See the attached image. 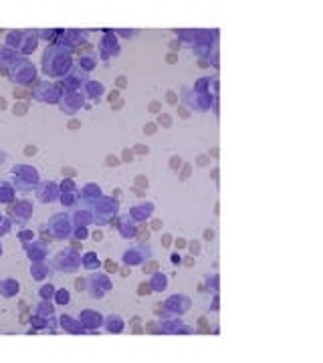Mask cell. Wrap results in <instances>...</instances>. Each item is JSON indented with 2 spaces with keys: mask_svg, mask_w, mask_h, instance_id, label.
<instances>
[{
  "mask_svg": "<svg viewBox=\"0 0 323 363\" xmlns=\"http://www.w3.org/2000/svg\"><path fill=\"white\" fill-rule=\"evenodd\" d=\"M155 125H164V127H170L172 125V119H170V115L168 113H160L158 115V123Z\"/></svg>",
  "mask_w": 323,
  "mask_h": 363,
  "instance_id": "cell-2",
  "label": "cell"
},
{
  "mask_svg": "<svg viewBox=\"0 0 323 363\" xmlns=\"http://www.w3.org/2000/svg\"><path fill=\"white\" fill-rule=\"evenodd\" d=\"M182 163H184V161H182V157H178V155H172V157H170V168L174 169V172H178V169L182 168Z\"/></svg>",
  "mask_w": 323,
  "mask_h": 363,
  "instance_id": "cell-4",
  "label": "cell"
},
{
  "mask_svg": "<svg viewBox=\"0 0 323 363\" xmlns=\"http://www.w3.org/2000/svg\"><path fill=\"white\" fill-rule=\"evenodd\" d=\"M133 160V151H131V149H123V154H121V161H131Z\"/></svg>",
  "mask_w": 323,
  "mask_h": 363,
  "instance_id": "cell-13",
  "label": "cell"
},
{
  "mask_svg": "<svg viewBox=\"0 0 323 363\" xmlns=\"http://www.w3.org/2000/svg\"><path fill=\"white\" fill-rule=\"evenodd\" d=\"M170 244H172V236H170V234H164V236H162V246H164V248H168Z\"/></svg>",
  "mask_w": 323,
  "mask_h": 363,
  "instance_id": "cell-18",
  "label": "cell"
},
{
  "mask_svg": "<svg viewBox=\"0 0 323 363\" xmlns=\"http://www.w3.org/2000/svg\"><path fill=\"white\" fill-rule=\"evenodd\" d=\"M75 287H77V290L85 289V281H83V278H77V282H75Z\"/></svg>",
  "mask_w": 323,
  "mask_h": 363,
  "instance_id": "cell-30",
  "label": "cell"
},
{
  "mask_svg": "<svg viewBox=\"0 0 323 363\" xmlns=\"http://www.w3.org/2000/svg\"><path fill=\"white\" fill-rule=\"evenodd\" d=\"M186 244H188V242L184 240V238H178V240H176V248L182 250V248H186Z\"/></svg>",
  "mask_w": 323,
  "mask_h": 363,
  "instance_id": "cell-23",
  "label": "cell"
},
{
  "mask_svg": "<svg viewBox=\"0 0 323 363\" xmlns=\"http://www.w3.org/2000/svg\"><path fill=\"white\" fill-rule=\"evenodd\" d=\"M166 103H170V105H178V95H176L174 91H168V93H166Z\"/></svg>",
  "mask_w": 323,
  "mask_h": 363,
  "instance_id": "cell-8",
  "label": "cell"
},
{
  "mask_svg": "<svg viewBox=\"0 0 323 363\" xmlns=\"http://www.w3.org/2000/svg\"><path fill=\"white\" fill-rule=\"evenodd\" d=\"M178 48H180V42H178V40H172V42H170V51H172V53H176Z\"/></svg>",
  "mask_w": 323,
  "mask_h": 363,
  "instance_id": "cell-28",
  "label": "cell"
},
{
  "mask_svg": "<svg viewBox=\"0 0 323 363\" xmlns=\"http://www.w3.org/2000/svg\"><path fill=\"white\" fill-rule=\"evenodd\" d=\"M149 290H152V289H149V284L141 282L140 287H137V295H140V296H146V295H149Z\"/></svg>",
  "mask_w": 323,
  "mask_h": 363,
  "instance_id": "cell-12",
  "label": "cell"
},
{
  "mask_svg": "<svg viewBox=\"0 0 323 363\" xmlns=\"http://www.w3.org/2000/svg\"><path fill=\"white\" fill-rule=\"evenodd\" d=\"M67 127H69V129H79V127H81V121H79V119H71V121L67 123Z\"/></svg>",
  "mask_w": 323,
  "mask_h": 363,
  "instance_id": "cell-20",
  "label": "cell"
},
{
  "mask_svg": "<svg viewBox=\"0 0 323 363\" xmlns=\"http://www.w3.org/2000/svg\"><path fill=\"white\" fill-rule=\"evenodd\" d=\"M115 85H117V89H125V87H127V79H125V77L121 75V77H117Z\"/></svg>",
  "mask_w": 323,
  "mask_h": 363,
  "instance_id": "cell-16",
  "label": "cell"
},
{
  "mask_svg": "<svg viewBox=\"0 0 323 363\" xmlns=\"http://www.w3.org/2000/svg\"><path fill=\"white\" fill-rule=\"evenodd\" d=\"M105 266H107V270H109V272H115V270H117V264H115V262L111 260V258H109V260H105Z\"/></svg>",
  "mask_w": 323,
  "mask_h": 363,
  "instance_id": "cell-19",
  "label": "cell"
},
{
  "mask_svg": "<svg viewBox=\"0 0 323 363\" xmlns=\"http://www.w3.org/2000/svg\"><path fill=\"white\" fill-rule=\"evenodd\" d=\"M63 175H71L73 178V175H77V172L73 168H63Z\"/></svg>",
  "mask_w": 323,
  "mask_h": 363,
  "instance_id": "cell-25",
  "label": "cell"
},
{
  "mask_svg": "<svg viewBox=\"0 0 323 363\" xmlns=\"http://www.w3.org/2000/svg\"><path fill=\"white\" fill-rule=\"evenodd\" d=\"M166 63L168 65H176L178 63V53H168L166 54Z\"/></svg>",
  "mask_w": 323,
  "mask_h": 363,
  "instance_id": "cell-14",
  "label": "cell"
},
{
  "mask_svg": "<svg viewBox=\"0 0 323 363\" xmlns=\"http://www.w3.org/2000/svg\"><path fill=\"white\" fill-rule=\"evenodd\" d=\"M12 111H14V115H24L28 111V107L24 105V103H16V105L12 107Z\"/></svg>",
  "mask_w": 323,
  "mask_h": 363,
  "instance_id": "cell-7",
  "label": "cell"
},
{
  "mask_svg": "<svg viewBox=\"0 0 323 363\" xmlns=\"http://www.w3.org/2000/svg\"><path fill=\"white\" fill-rule=\"evenodd\" d=\"M105 163L111 166V168H117V166L121 163V160L117 157V155H107V157H105Z\"/></svg>",
  "mask_w": 323,
  "mask_h": 363,
  "instance_id": "cell-6",
  "label": "cell"
},
{
  "mask_svg": "<svg viewBox=\"0 0 323 363\" xmlns=\"http://www.w3.org/2000/svg\"><path fill=\"white\" fill-rule=\"evenodd\" d=\"M133 151H135L137 155H148V154H149V147H148V145H141V143H137V145L133 147Z\"/></svg>",
  "mask_w": 323,
  "mask_h": 363,
  "instance_id": "cell-11",
  "label": "cell"
},
{
  "mask_svg": "<svg viewBox=\"0 0 323 363\" xmlns=\"http://www.w3.org/2000/svg\"><path fill=\"white\" fill-rule=\"evenodd\" d=\"M0 109H6V103H4V97H0Z\"/></svg>",
  "mask_w": 323,
  "mask_h": 363,
  "instance_id": "cell-39",
  "label": "cell"
},
{
  "mask_svg": "<svg viewBox=\"0 0 323 363\" xmlns=\"http://www.w3.org/2000/svg\"><path fill=\"white\" fill-rule=\"evenodd\" d=\"M178 113L182 115V119H188V111H186L184 107H178Z\"/></svg>",
  "mask_w": 323,
  "mask_h": 363,
  "instance_id": "cell-33",
  "label": "cell"
},
{
  "mask_svg": "<svg viewBox=\"0 0 323 363\" xmlns=\"http://www.w3.org/2000/svg\"><path fill=\"white\" fill-rule=\"evenodd\" d=\"M148 109H149V113H158V111L162 109V103H160V101H154V103H149Z\"/></svg>",
  "mask_w": 323,
  "mask_h": 363,
  "instance_id": "cell-17",
  "label": "cell"
},
{
  "mask_svg": "<svg viewBox=\"0 0 323 363\" xmlns=\"http://www.w3.org/2000/svg\"><path fill=\"white\" fill-rule=\"evenodd\" d=\"M148 186H149V180L146 178V175H137V178H135V188H146L148 190Z\"/></svg>",
  "mask_w": 323,
  "mask_h": 363,
  "instance_id": "cell-5",
  "label": "cell"
},
{
  "mask_svg": "<svg viewBox=\"0 0 323 363\" xmlns=\"http://www.w3.org/2000/svg\"><path fill=\"white\" fill-rule=\"evenodd\" d=\"M155 129H158L155 123H146V125H143V133L146 135H155Z\"/></svg>",
  "mask_w": 323,
  "mask_h": 363,
  "instance_id": "cell-10",
  "label": "cell"
},
{
  "mask_svg": "<svg viewBox=\"0 0 323 363\" xmlns=\"http://www.w3.org/2000/svg\"><path fill=\"white\" fill-rule=\"evenodd\" d=\"M182 172H180V182H186L188 180V175H190V172H192V166L190 163H182Z\"/></svg>",
  "mask_w": 323,
  "mask_h": 363,
  "instance_id": "cell-3",
  "label": "cell"
},
{
  "mask_svg": "<svg viewBox=\"0 0 323 363\" xmlns=\"http://www.w3.org/2000/svg\"><path fill=\"white\" fill-rule=\"evenodd\" d=\"M155 268H158V262H149V264L143 266V272H154Z\"/></svg>",
  "mask_w": 323,
  "mask_h": 363,
  "instance_id": "cell-21",
  "label": "cell"
},
{
  "mask_svg": "<svg viewBox=\"0 0 323 363\" xmlns=\"http://www.w3.org/2000/svg\"><path fill=\"white\" fill-rule=\"evenodd\" d=\"M36 154V145H27L24 147V155H34Z\"/></svg>",
  "mask_w": 323,
  "mask_h": 363,
  "instance_id": "cell-22",
  "label": "cell"
},
{
  "mask_svg": "<svg viewBox=\"0 0 323 363\" xmlns=\"http://www.w3.org/2000/svg\"><path fill=\"white\" fill-rule=\"evenodd\" d=\"M198 65H200L202 69H208V63H206V60H198Z\"/></svg>",
  "mask_w": 323,
  "mask_h": 363,
  "instance_id": "cell-37",
  "label": "cell"
},
{
  "mask_svg": "<svg viewBox=\"0 0 323 363\" xmlns=\"http://www.w3.org/2000/svg\"><path fill=\"white\" fill-rule=\"evenodd\" d=\"M93 238H95V240H101V238H103V234H101V232H95Z\"/></svg>",
  "mask_w": 323,
  "mask_h": 363,
  "instance_id": "cell-38",
  "label": "cell"
},
{
  "mask_svg": "<svg viewBox=\"0 0 323 363\" xmlns=\"http://www.w3.org/2000/svg\"><path fill=\"white\" fill-rule=\"evenodd\" d=\"M131 192H133V194H137V196H140V198H143V196H146V192H143V190L135 188V186H133V188H131Z\"/></svg>",
  "mask_w": 323,
  "mask_h": 363,
  "instance_id": "cell-31",
  "label": "cell"
},
{
  "mask_svg": "<svg viewBox=\"0 0 323 363\" xmlns=\"http://www.w3.org/2000/svg\"><path fill=\"white\" fill-rule=\"evenodd\" d=\"M148 238H149V230H148V226L140 228V232H137V240L143 242V240H148Z\"/></svg>",
  "mask_w": 323,
  "mask_h": 363,
  "instance_id": "cell-9",
  "label": "cell"
},
{
  "mask_svg": "<svg viewBox=\"0 0 323 363\" xmlns=\"http://www.w3.org/2000/svg\"><path fill=\"white\" fill-rule=\"evenodd\" d=\"M184 264H186V266H194V258H192V256H188V258H184Z\"/></svg>",
  "mask_w": 323,
  "mask_h": 363,
  "instance_id": "cell-34",
  "label": "cell"
},
{
  "mask_svg": "<svg viewBox=\"0 0 323 363\" xmlns=\"http://www.w3.org/2000/svg\"><path fill=\"white\" fill-rule=\"evenodd\" d=\"M206 163H208V157L206 155H200L198 157V166H206Z\"/></svg>",
  "mask_w": 323,
  "mask_h": 363,
  "instance_id": "cell-32",
  "label": "cell"
},
{
  "mask_svg": "<svg viewBox=\"0 0 323 363\" xmlns=\"http://www.w3.org/2000/svg\"><path fill=\"white\" fill-rule=\"evenodd\" d=\"M162 311H164V307H162L160 302H158V305H154V313H155V315H160Z\"/></svg>",
  "mask_w": 323,
  "mask_h": 363,
  "instance_id": "cell-35",
  "label": "cell"
},
{
  "mask_svg": "<svg viewBox=\"0 0 323 363\" xmlns=\"http://www.w3.org/2000/svg\"><path fill=\"white\" fill-rule=\"evenodd\" d=\"M111 107H113V109H121V107H123V99H119L117 103H111Z\"/></svg>",
  "mask_w": 323,
  "mask_h": 363,
  "instance_id": "cell-36",
  "label": "cell"
},
{
  "mask_svg": "<svg viewBox=\"0 0 323 363\" xmlns=\"http://www.w3.org/2000/svg\"><path fill=\"white\" fill-rule=\"evenodd\" d=\"M204 238H206V240H212V238H214V230L208 228L206 232H204Z\"/></svg>",
  "mask_w": 323,
  "mask_h": 363,
  "instance_id": "cell-29",
  "label": "cell"
},
{
  "mask_svg": "<svg viewBox=\"0 0 323 363\" xmlns=\"http://www.w3.org/2000/svg\"><path fill=\"white\" fill-rule=\"evenodd\" d=\"M109 101H111V103H113V101H119V93H117V91H111V93H109V97H107Z\"/></svg>",
  "mask_w": 323,
  "mask_h": 363,
  "instance_id": "cell-26",
  "label": "cell"
},
{
  "mask_svg": "<svg viewBox=\"0 0 323 363\" xmlns=\"http://www.w3.org/2000/svg\"><path fill=\"white\" fill-rule=\"evenodd\" d=\"M149 226H152V230H160V228H162V220H158V218H155V220H152V224H149Z\"/></svg>",
  "mask_w": 323,
  "mask_h": 363,
  "instance_id": "cell-24",
  "label": "cell"
},
{
  "mask_svg": "<svg viewBox=\"0 0 323 363\" xmlns=\"http://www.w3.org/2000/svg\"><path fill=\"white\" fill-rule=\"evenodd\" d=\"M12 93H14L16 99H30V97H33V93H30L28 89H14Z\"/></svg>",
  "mask_w": 323,
  "mask_h": 363,
  "instance_id": "cell-1",
  "label": "cell"
},
{
  "mask_svg": "<svg viewBox=\"0 0 323 363\" xmlns=\"http://www.w3.org/2000/svg\"><path fill=\"white\" fill-rule=\"evenodd\" d=\"M172 264H174V266L182 264V258H180V254H172Z\"/></svg>",
  "mask_w": 323,
  "mask_h": 363,
  "instance_id": "cell-27",
  "label": "cell"
},
{
  "mask_svg": "<svg viewBox=\"0 0 323 363\" xmlns=\"http://www.w3.org/2000/svg\"><path fill=\"white\" fill-rule=\"evenodd\" d=\"M188 246H190V252H192V254H198V252H200V242L198 240H192Z\"/></svg>",
  "mask_w": 323,
  "mask_h": 363,
  "instance_id": "cell-15",
  "label": "cell"
}]
</instances>
